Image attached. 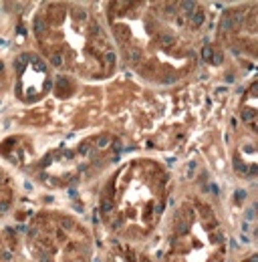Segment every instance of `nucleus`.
Returning a JSON list of instances; mask_svg holds the SVG:
<instances>
[{"instance_id": "4be33fe9", "label": "nucleus", "mask_w": 258, "mask_h": 262, "mask_svg": "<svg viewBox=\"0 0 258 262\" xmlns=\"http://www.w3.org/2000/svg\"><path fill=\"white\" fill-rule=\"evenodd\" d=\"M91 34H101V27H99V25H95V23L91 25Z\"/></svg>"}, {"instance_id": "a878e982", "label": "nucleus", "mask_w": 258, "mask_h": 262, "mask_svg": "<svg viewBox=\"0 0 258 262\" xmlns=\"http://www.w3.org/2000/svg\"><path fill=\"white\" fill-rule=\"evenodd\" d=\"M161 83H165V85H171V83H176V77H167V79H163Z\"/></svg>"}, {"instance_id": "2eb2a0df", "label": "nucleus", "mask_w": 258, "mask_h": 262, "mask_svg": "<svg viewBox=\"0 0 258 262\" xmlns=\"http://www.w3.org/2000/svg\"><path fill=\"white\" fill-rule=\"evenodd\" d=\"M244 198H246V192H244V190H236V192H234V200H236V202H242Z\"/></svg>"}, {"instance_id": "a211bd4d", "label": "nucleus", "mask_w": 258, "mask_h": 262, "mask_svg": "<svg viewBox=\"0 0 258 262\" xmlns=\"http://www.w3.org/2000/svg\"><path fill=\"white\" fill-rule=\"evenodd\" d=\"M75 16L81 18V20H85V18H87V12H85V10H75Z\"/></svg>"}, {"instance_id": "ddd939ff", "label": "nucleus", "mask_w": 258, "mask_h": 262, "mask_svg": "<svg viewBox=\"0 0 258 262\" xmlns=\"http://www.w3.org/2000/svg\"><path fill=\"white\" fill-rule=\"evenodd\" d=\"M32 65H34V69H36L38 73H45V71H47V65H45V63H42L40 59H36V61H34Z\"/></svg>"}, {"instance_id": "6e6552de", "label": "nucleus", "mask_w": 258, "mask_h": 262, "mask_svg": "<svg viewBox=\"0 0 258 262\" xmlns=\"http://www.w3.org/2000/svg\"><path fill=\"white\" fill-rule=\"evenodd\" d=\"M180 6H182V10H184V12H190V14H193V12L198 10V8H196V6H198L196 2H182Z\"/></svg>"}, {"instance_id": "20e7f679", "label": "nucleus", "mask_w": 258, "mask_h": 262, "mask_svg": "<svg viewBox=\"0 0 258 262\" xmlns=\"http://www.w3.org/2000/svg\"><path fill=\"white\" fill-rule=\"evenodd\" d=\"M174 42H176V38H174L171 34H161V36H160V45L163 47V49L174 47Z\"/></svg>"}, {"instance_id": "393cba45", "label": "nucleus", "mask_w": 258, "mask_h": 262, "mask_svg": "<svg viewBox=\"0 0 258 262\" xmlns=\"http://www.w3.org/2000/svg\"><path fill=\"white\" fill-rule=\"evenodd\" d=\"M165 12H167V14H174V12H176V4H167Z\"/></svg>"}, {"instance_id": "423d86ee", "label": "nucleus", "mask_w": 258, "mask_h": 262, "mask_svg": "<svg viewBox=\"0 0 258 262\" xmlns=\"http://www.w3.org/2000/svg\"><path fill=\"white\" fill-rule=\"evenodd\" d=\"M212 55H214V49L206 45V47L202 49V59H204L206 63H210V61H212Z\"/></svg>"}, {"instance_id": "6ab92c4d", "label": "nucleus", "mask_w": 258, "mask_h": 262, "mask_svg": "<svg viewBox=\"0 0 258 262\" xmlns=\"http://www.w3.org/2000/svg\"><path fill=\"white\" fill-rule=\"evenodd\" d=\"M89 149H91V145H89V143H81V147H79V151H81V154H89Z\"/></svg>"}, {"instance_id": "9d476101", "label": "nucleus", "mask_w": 258, "mask_h": 262, "mask_svg": "<svg viewBox=\"0 0 258 262\" xmlns=\"http://www.w3.org/2000/svg\"><path fill=\"white\" fill-rule=\"evenodd\" d=\"M256 117V111L254 109H242V119L244 121H252Z\"/></svg>"}, {"instance_id": "dca6fc26", "label": "nucleus", "mask_w": 258, "mask_h": 262, "mask_svg": "<svg viewBox=\"0 0 258 262\" xmlns=\"http://www.w3.org/2000/svg\"><path fill=\"white\" fill-rule=\"evenodd\" d=\"M51 63H53L55 67L63 65V59H61V55H53V57H51Z\"/></svg>"}, {"instance_id": "2f4dec72", "label": "nucleus", "mask_w": 258, "mask_h": 262, "mask_svg": "<svg viewBox=\"0 0 258 262\" xmlns=\"http://www.w3.org/2000/svg\"><path fill=\"white\" fill-rule=\"evenodd\" d=\"M226 91H228V89H226V87H220V89H218V91H216V95H224Z\"/></svg>"}, {"instance_id": "5701e85b", "label": "nucleus", "mask_w": 258, "mask_h": 262, "mask_svg": "<svg viewBox=\"0 0 258 262\" xmlns=\"http://www.w3.org/2000/svg\"><path fill=\"white\" fill-rule=\"evenodd\" d=\"M0 258H2V260H10V252H6V250H0Z\"/></svg>"}, {"instance_id": "b1692460", "label": "nucleus", "mask_w": 258, "mask_h": 262, "mask_svg": "<svg viewBox=\"0 0 258 262\" xmlns=\"http://www.w3.org/2000/svg\"><path fill=\"white\" fill-rule=\"evenodd\" d=\"M193 171H196V164H193V162H192V164L188 165V178H192V176H193Z\"/></svg>"}, {"instance_id": "72a5a7b5", "label": "nucleus", "mask_w": 258, "mask_h": 262, "mask_svg": "<svg viewBox=\"0 0 258 262\" xmlns=\"http://www.w3.org/2000/svg\"><path fill=\"white\" fill-rule=\"evenodd\" d=\"M40 262H49V258L47 256H40Z\"/></svg>"}, {"instance_id": "4468645a", "label": "nucleus", "mask_w": 258, "mask_h": 262, "mask_svg": "<svg viewBox=\"0 0 258 262\" xmlns=\"http://www.w3.org/2000/svg\"><path fill=\"white\" fill-rule=\"evenodd\" d=\"M222 61H224L222 53H214V55H212V61H210V63H214V65H220Z\"/></svg>"}, {"instance_id": "aec40b11", "label": "nucleus", "mask_w": 258, "mask_h": 262, "mask_svg": "<svg viewBox=\"0 0 258 262\" xmlns=\"http://www.w3.org/2000/svg\"><path fill=\"white\" fill-rule=\"evenodd\" d=\"M250 220H254V208H250V210L246 212V222H250Z\"/></svg>"}, {"instance_id": "f704fd0d", "label": "nucleus", "mask_w": 258, "mask_h": 262, "mask_svg": "<svg viewBox=\"0 0 258 262\" xmlns=\"http://www.w3.org/2000/svg\"><path fill=\"white\" fill-rule=\"evenodd\" d=\"M0 180H2V176H0Z\"/></svg>"}, {"instance_id": "1a4fd4ad", "label": "nucleus", "mask_w": 258, "mask_h": 262, "mask_svg": "<svg viewBox=\"0 0 258 262\" xmlns=\"http://www.w3.org/2000/svg\"><path fill=\"white\" fill-rule=\"evenodd\" d=\"M103 61H105V65H107V67H113V65H115V53L107 51V53L103 55Z\"/></svg>"}, {"instance_id": "f03ea898", "label": "nucleus", "mask_w": 258, "mask_h": 262, "mask_svg": "<svg viewBox=\"0 0 258 262\" xmlns=\"http://www.w3.org/2000/svg\"><path fill=\"white\" fill-rule=\"evenodd\" d=\"M29 63V53H23V55H18L16 59H14V69L18 71V73H23V69L27 67Z\"/></svg>"}, {"instance_id": "bb28decb", "label": "nucleus", "mask_w": 258, "mask_h": 262, "mask_svg": "<svg viewBox=\"0 0 258 262\" xmlns=\"http://www.w3.org/2000/svg\"><path fill=\"white\" fill-rule=\"evenodd\" d=\"M111 147H113L115 151H121V143H119V141H113V143H111Z\"/></svg>"}, {"instance_id": "0eeeda50", "label": "nucleus", "mask_w": 258, "mask_h": 262, "mask_svg": "<svg viewBox=\"0 0 258 262\" xmlns=\"http://www.w3.org/2000/svg\"><path fill=\"white\" fill-rule=\"evenodd\" d=\"M234 169H236V171H240V173H248L246 165L240 162V156H234Z\"/></svg>"}, {"instance_id": "f3484780", "label": "nucleus", "mask_w": 258, "mask_h": 262, "mask_svg": "<svg viewBox=\"0 0 258 262\" xmlns=\"http://www.w3.org/2000/svg\"><path fill=\"white\" fill-rule=\"evenodd\" d=\"M61 226H63L64 230H71L73 228V222H71L69 218H61Z\"/></svg>"}, {"instance_id": "f8f14e48", "label": "nucleus", "mask_w": 258, "mask_h": 262, "mask_svg": "<svg viewBox=\"0 0 258 262\" xmlns=\"http://www.w3.org/2000/svg\"><path fill=\"white\" fill-rule=\"evenodd\" d=\"M109 143H111V137H109V135H101L99 141H97V147H105V145H109Z\"/></svg>"}, {"instance_id": "7ed1b4c3", "label": "nucleus", "mask_w": 258, "mask_h": 262, "mask_svg": "<svg viewBox=\"0 0 258 262\" xmlns=\"http://www.w3.org/2000/svg\"><path fill=\"white\" fill-rule=\"evenodd\" d=\"M127 61L129 63H139L141 61V49H131V51H127Z\"/></svg>"}, {"instance_id": "cd10ccee", "label": "nucleus", "mask_w": 258, "mask_h": 262, "mask_svg": "<svg viewBox=\"0 0 258 262\" xmlns=\"http://www.w3.org/2000/svg\"><path fill=\"white\" fill-rule=\"evenodd\" d=\"M111 208H113V206H111V202H109V200H105V204H103V210H105V212H109Z\"/></svg>"}, {"instance_id": "473e14b6", "label": "nucleus", "mask_w": 258, "mask_h": 262, "mask_svg": "<svg viewBox=\"0 0 258 262\" xmlns=\"http://www.w3.org/2000/svg\"><path fill=\"white\" fill-rule=\"evenodd\" d=\"M29 234H31V236H38V230H36V228H31V230H29Z\"/></svg>"}, {"instance_id": "39448f33", "label": "nucleus", "mask_w": 258, "mask_h": 262, "mask_svg": "<svg viewBox=\"0 0 258 262\" xmlns=\"http://www.w3.org/2000/svg\"><path fill=\"white\" fill-rule=\"evenodd\" d=\"M113 31H115V34H117V38H119V40H125V38H129V29L121 27V25L113 27Z\"/></svg>"}, {"instance_id": "412c9836", "label": "nucleus", "mask_w": 258, "mask_h": 262, "mask_svg": "<svg viewBox=\"0 0 258 262\" xmlns=\"http://www.w3.org/2000/svg\"><path fill=\"white\" fill-rule=\"evenodd\" d=\"M6 210H8V202H6V200H2V202H0V214H4Z\"/></svg>"}, {"instance_id": "c756f323", "label": "nucleus", "mask_w": 258, "mask_h": 262, "mask_svg": "<svg viewBox=\"0 0 258 262\" xmlns=\"http://www.w3.org/2000/svg\"><path fill=\"white\" fill-rule=\"evenodd\" d=\"M212 240H214V242H220V240H222V234H214Z\"/></svg>"}, {"instance_id": "7c9ffc66", "label": "nucleus", "mask_w": 258, "mask_h": 262, "mask_svg": "<svg viewBox=\"0 0 258 262\" xmlns=\"http://www.w3.org/2000/svg\"><path fill=\"white\" fill-rule=\"evenodd\" d=\"M161 212H163V204H158L156 206V214H161Z\"/></svg>"}, {"instance_id": "9b49d317", "label": "nucleus", "mask_w": 258, "mask_h": 262, "mask_svg": "<svg viewBox=\"0 0 258 262\" xmlns=\"http://www.w3.org/2000/svg\"><path fill=\"white\" fill-rule=\"evenodd\" d=\"M45 27H47V25H45V20H42V18L38 16V18L34 20V31H36V34L42 33V31H45Z\"/></svg>"}, {"instance_id": "c85d7f7f", "label": "nucleus", "mask_w": 258, "mask_h": 262, "mask_svg": "<svg viewBox=\"0 0 258 262\" xmlns=\"http://www.w3.org/2000/svg\"><path fill=\"white\" fill-rule=\"evenodd\" d=\"M119 226H121V218H115L113 220V228H119Z\"/></svg>"}, {"instance_id": "f257e3e1", "label": "nucleus", "mask_w": 258, "mask_h": 262, "mask_svg": "<svg viewBox=\"0 0 258 262\" xmlns=\"http://www.w3.org/2000/svg\"><path fill=\"white\" fill-rule=\"evenodd\" d=\"M204 12L202 10H196L193 14H190V23H192V29H200L202 27V23H204Z\"/></svg>"}]
</instances>
